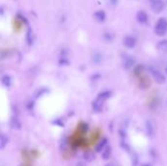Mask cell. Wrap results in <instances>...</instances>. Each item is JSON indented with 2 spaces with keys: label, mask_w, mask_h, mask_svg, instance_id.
I'll list each match as a JSON object with an SVG mask.
<instances>
[{
  "label": "cell",
  "mask_w": 167,
  "mask_h": 166,
  "mask_svg": "<svg viewBox=\"0 0 167 166\" xmlns=\"http://www.w3.org/2000/svg\"><path fill=\"white\" fill-rule=\"evenodd\" d=\"M101 138V132L99 130L89 129L85 125H78V127L70 135L68 144L70 148H79V150H88L99 143Z\"/></svg>",
  "instance_id": "6da1fadb"
}]
</instances>
